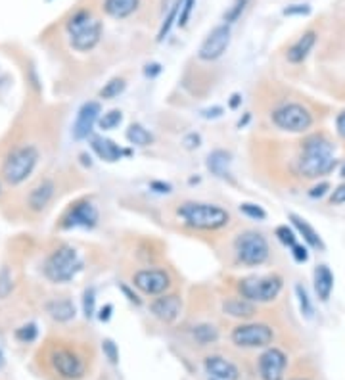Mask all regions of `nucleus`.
Returning a JSON list of instances; mask_svg holds the SVG:
<instances>
[{"instance_id":"obj_53","label":"nucleus","mask_w":345,"mask_h":380,"mask_svg":"<svg viewBox=\"0 0 345 380\" xmlns=\"http://www.w3.org/2000/svg\"><path fill=\"white\" fill-rule=\"evenodd\" d=\"M342 177H344V179H345V166H344V169H342Z\"/></svg>"},{"instance_id":"obj_10","label":"nucleus","mask_w":345,"mask_h":380,"mask_svg":"<svg viewBox=\"0 0 345 380\" xmlns=\"http://www.w3.org/2000/svg\"><path fill=\"white\" fill-rule=\"evenodd\" d=\"M133 286L144 296H162L171 288V275L165 269H140L133 275Z\"/></svg>"},{"instance_id":"obj_17","label":"nucleus","mask_w":345,"mask_h":380,"mask_svg":"<svg viewBox=\"0 0 345 380\" xmlns=\"http://www.w3.org/2000/svg\"><path fill=\"white\" fill-rule=\"evenodd\" d=\"M56 194V185H54V181H50V179H42V181H38L37 185L33 186L31 190H29V196H27V205L31 212H42V210H47V205L52 202V198Z\"/></svg>"},{"instance_id":"obj_39","label":"nucleus","mask_w":345,"mask_h":380,"mask_svg":"<svg viewBox=\"0 0 345 380\" xmlns=\"http://www.w3.org/2000/svg\"><path fill=\"white\" fill-rule=\"evenodd\" d=\"M12 288H14V284H12V275L10 271L4 267L2 271H0V298H6L10 292H12Z\"/></svg>"},{"instance_id":"obj_5","label":"nucleus","mask_w":345,"mask_h":380,"mask_svg":"<svg viewBox=\"0 0 345 380\" xmlns=\"http://www.w3.org/2000/svg\"><path fill=\"white\" fill-rule=\"evenodd\" d=\"M83 271V259L73 246H60L48 255L44 264V277L50 283L64 284L73 281Z\"/></svg>"},{"instance_id":"obj_18","label":"nucleus","mask_w":345,"mask_h":380,"mask_svg":"<svg viewBox=\"0 0 345 380\" xmlns=\"http://www.w3.org/2000/svg\"><path fill=\"white\" fill-rule=\"evenodd\" d=\"M205 370L211 377V380H238V369L234 363L220 357V355H209L205 357Z\"/></svg>"},{"instance_id":"obj_35","label":"nucleus","mask_w":345,"mask_h":380,"mask_svg":"<svg viewBox=\"0 0 345 380\" xmlns=\"http://www.w3.org/2000/svg\"><path fill=\"white\" fill-rule=\"evenodd\" d=\"M83 313H85L86 319L94 317L96 313V290L90 286L83 292Z\"/></svg>"},{"instance_id":"obj_41","label":"nucleus","mask_w":345,"mask_h":380,"mask_svg":"<svg viewBox=\"0 0 345 380\" xmlns=\"http://www.w3.org/2000/svg\"><path fill=\"white\" fill-rule=\"evenodd\" d=\"M102 350H104V353L107 355V359L112 361V363H117V361H119V351H117V346H115L112 340H104Z\"/></svg>"},{"instance_id":"obj_2","label":"nucleus","mask_w":345,"mask_h":380,"mask_svg":"<svg viewBox=\"0 0 345 380\" xmlns=\"http://www.w3.org/2000/svg\"><path fill=\"white\" fill-rule=\"evenodd\" d=\"M177 215L192 231H220L230 223V214L225 207L207 202H184Z\"/></svg>"},{"instance_id":"obj_38","label":"nucleus","mask_w":345,"mask_h":380,"mask_svg":"<svg viewBox=\"0 0 345 380\" xmlns=\"http://www.w3.org/2000/svg\"><path fill=\"white\" fill-rule=\"evenodd\" d=\"M194 6H196V0H182V6H181V14H179V25L181 27H186V23L190 20V14L194 10Z\"/></svg>"},{"instance_id":"obj_6","label":"nucleus","mask_w":345,"mask_h":380,"mask_svg":"<svg viewBox=\"0 0 345 380\" xmlns=\"http://www.w3.org/2000/svg\"><path fill=\"white\" fill-rule=\"evenodd\" d=\"M38 150L33 144L14 148L2 164V177L8 185H21L35 171L38 164Z\"/></svg>"},{"instance_id":"obj_27","label":"nucleus","mask_w":345,"mask_h":380,"mask_svg":"<svg viewBox=\"0 0 345 380\" xmlns=\"http://www.w3.org/2000/svg\"><path fill=\"white\" fill-rule=\"evenodd\" d=\"M229 166H230V154L225 150H213L207 156V169L213 175L227 179L229 177Z\"/></svg>"},{"instance_id":"obj_32","label":"nucleus","mask_w":345,"mask_h":380,"mask_svg":"<svg viewBox=\"0 0 345 380\" xmlns=\"http://www.w3.org/2000/svg\"><path fill=\"white\" fill-rule=\"evenodd\" d=\"M296 296L297 302H299V312L303 317L311 319L313 317V303H311V298H309V292L303 284H296Z\"/></svg>"},{"instance_id":"obj_19","label":"nucleus","mask_w":345,"mask_h":380,"mask_svg":"<svg viewBox=\"0 0 345 380\" xmlns=\"http://www.w3.org/2000/svg\"><path fill=\"white\" fill-rule=\"evenodd\" d=\"M90 148L94 152L98 160L102 162H107V164H114V162H119L123 154H131L129 150H123L119 144H115L112 138H104V137H94L90 140Z\"/></svg>"},{"instance_id":"obj_14","label":"nucleus","mask_w":345,"mask_h":380,"mask_svg":"<svg viewBox=\"0 0 345 380\" xmlns=\"http://www.w3.org/2000/svg\"><path fill=\"white\" fill-rule=\"evenodd\" d=\"M100 117H102L100 102H96V100L85 102L77 112L75 123H73V138L75 140H85V138L90 137V133H92L96 123L100 121Z\"/></svg>"},{"instance_id":"obj_36","label":"nucleus","mask_w":345,"mask_h":380,"mask_svg":"<svg viewBox=\"0 0 345 380\" xmlns=\"http://www.w3.org/2000/svg\"><path fill=\"white\" fill-rule=\"evenodd\" d=\"M37 325L35 322H27V325H23V327H19L18 331H16V338L19 342H23V344H31V342L37 338Z\"/></svg>"},{"instance_id":"obj_26","label":"nucleus","mask_w":345,"mask_h":380,"mask_svg":"<svg viewBox=\"0 0 345 380\" xmlns=\"http://www.w3.org/2000/svg\"><path fill=\"white\" fill-rule=\"evenodd\" d=\"M125 138L131 147H138V148H146L150 147L153 142V135L140 123H131L127 133H125Z\"/></svg>"},{"instance_id":"obj_13","label":"nucleus","mask_w":345,"mask_h":380,"mask_svg":"<svg viewBox=\"0 0 345 380\" xmlns=\"http://www.w3.org/2000/svg\"><path fill=\"white\" fill-rule=\"evenodd\" d=\"M52 367H54V370H56L60 377L69 380L81 379L86 370L83 357L77 351L67 350V348L54 350V353H52Z\"/></svg>"},{"instance_id":"obj_43","label":"nucleus","mask_w":345,"mask_h":380,"mask_svg":"<svg viewBox=\"0 0 345 380\" xmlns=\"http://www.w3.org/2000/svg\"><path fill=\"white\" fill-rule=\"evenodd\" d=\"M150 190L157 192V194H171L172 186L169 183H165V181H152L150 183Z\"/></svg>"},{"instance_id":"obj_48","label":"nucleus","mask_w":345,"mask_h":380,"mask_svg":"<svg viewBox=\"0 0 345 380\" xmlns=\"http://www.w3.org/2000/svg\"><path fill=\"white\" fill-rule=\"evenodd\" d=\"M335 131H337V135L345 140V110L342 114H337V117H335Z\"/></svg>"},{"instance_id":"obj_3","label":"nucleus","mask_w":345,"mask_h":380,"mask_svg":"<svg viewBox=\"0 0 345 380\" xmlns=\"http://www.w3.org/2000/svg\"><path fill=\"white\" fill-rule=\"evenodd\" d=\"M66 31L73 49L79 52H90L102 39V21L92 12L79 10L67 20Z\"/></svg>"},{"instance_id":"obj_16","label":"nucleus","mask_w":345,"mask_h":380,"mask_svg":"<svg viewBox=\"0 0 345 380\" xmlns=\"http://www.w3.org/2000/svg\"><path fill=\"white\" fill-rule=\"evenodd\" d=\"M150 312L155 319H159L162 322L171 325L175 322L182 313V300L179 294H162L157 298H153V302L150 303Z\"/></svg>"},{"instance_id":"obj_33","label":"nucleus","mask_w":345,"mask_h":380,"mask_svg":"<svg viewBox=\"0 0 345 380\" xmlns=\"http://www.w3.org/2000/svg\"><path fill=\"white\" fill-rule=\"evenodd\" d=\"M240 214L246 215L248 219H253V221H265V219H267V212H265L261 205L253 204V202H244V204H240Z\"/></svg>"},{"instance_id":"obj_50","label":"nucleus","mask_w":345,"mask_h":380,"mask_svg":"<svg viewBox=\"0 0 345 380\" xmlns=\"http://www.w3.org/2000/svg\"><path fill=\"white\" fill-rule=\"evenodd\" d=\"M162 73V66L159 64H148L146 69H144V75L146 77H155V75H159Z\"/></svg>"},{"instance_id":"obj_29","label":"nucleus","mask_w":345,"mask_h":380,"mask_svg":"<svg viewBox=\"0 0 345 380\" xmlns=\"http://www.w3.org/2000/svg\"><path fill=\"white\" fill-rule=\"evenodd\" d=\"M125 88H127V81L123 77H114L110 79L107 83H105L104 87L100 88V98H104V100H114L117 98L119 94H123Z\"/></svg>"},{"instance_id":"obj_12","label":"nucleus","mask_w":345,"mask_h":380,"mask_svg":"<svg viewBox=\"0 0 345 380\" xmlns=\"http://www.w3.org/2000/svg\"><path fill=\"white\" fill-rule=\"evenodd\" d=\"M230 35L232 33H230L229 23L217 25L200 45L198 58L203 60V62H215V60H219L227 52V49H229Z\"/></svg>"},{"instance_id":"obj_49","label":"nucleus","mask_w":345,"mask_h":380,"mask_svg":"<svg viewBox=\"0 0 345 380\" xmlns=\"http://www.w3.org/2000/svg\"><path fill=\"white\" fill-rule=\"evenodd\" d=\"M112 312H114V305L112 303H105L104 307L100 309V313H98V319L102 322H107L112 319Z\"/></svg>"},{"instance_id":"obj_21","label":"nucleus","mask_w":345,"mask_h":380,"mask_svg":"<svg viewBox=\"0 0 345 380\" xmlns=\"http://www.w3.org/2000/svg\"><path fill=\"white\" fill-rule=\"evenodd\" d=\"M316 42V33L315 31H307L303 33L299 39L288 49L286 52V58L290 64H301V62H305L307 56L311 54V50L315 47Z\"/></svg>"},{"instance_id":"obj_31","label":"nucleus","mask_w":345,"mask_h":380,"mask_svg":"<svg viewBox=\"0 0 345 380\" xmlns=\"http://www.w3.org/2000/svg\"><path fill=\"white\" fill-rule=\"evenodd\" d=\"M121 123H123V112H121V110H110V112H105L104 116L100 117L98 127H100L102 131H114V129H117Z\"/></svg>"},{"instance_id":"obj_22","label":"nucleus","mask_w":345,"mask_h":380,"mask_svg":"<svg viewBox=\"0 0 345 380\" xmlns=\"http://www.w3.org/2000/svg\"><path fill=\"white\" fill-rule=\"evenodd\" d=\"M313 283H315V292L318 296V300L328 302L330 296H332V290H334V275H332L328 265H316Z\"/></svg>"},{"instance_id":"obj_9","label":"nucleus","mask_w":345,"mask_h":380,"mask_svg":"<svg viewBox=\"0 0 345 380\" xmlns=\"http://www.w3.org/2000/svg\"><path fill=\"white\" fill-rule=\"evenodd\" d=\"M230 340L238 348H267L274 340V331L265 322H244L232 329Z\"/></svg>"},{"instance_id":"obj_8","label":"nucleus","mask_w":345,"mask_h":380,"mask_svg":"<svg viewBox=\"0 0 345 380\" xmlns=\"http://www.w3.org/2000/svg\"><path fill=\"white\" fill-rule=\"evenodd\" d=\"M270 121L280 131H286V133H305L307 129H311V125H313V114L303 104L288 102V104H282V106L272 110Z\"/></svg>"},{"instance_id":"obj_25","label":"nucleus","mask_w":345,"mask_h":380,"mask_svg":"<svg viewBox=\"0 0 345 380\" xmlns=\"http://www.w3.org/2000/svg\"><path fill=\"white\" fill-rule=\"evenodd\" d=\"M47 313L58 322H67L75 317V305L71 300H52L47 303Z\"/></svg>"},{"instance_id":"obj_54","label":"nucleus","mask_w":345,"mask_h":380,"mask_svg":"<svg viewBox=\"0 0 345 380\" xmlns=\"http://www.w3.org/2000/svg\"><path fill=\"white\" fill-rule=\"evenodd\" d=\"M292 380H309V379H292Z\"/></svg>"},{"instance_id":"obj_24","label":"nucleus","mask_w":345,"mask_h":380,"mask_svg":"<svg viewBox=\"0 0 345 380\" xmlns=\"http://www.w3.org/2000/svg\"><path fill=\"white\" fill-rule=\"evenodd\" d=\"M140 0H104V12L110 18L125 20L138 10Z\"/></svg>"},{"instance_id":"obj_40","label":"nucleus","mask_w":345,"mask_h":380,"mask_svg":"<svg viewBox=\"0 0 345 380\" xmlns=\"http://www.w3.org/2000/svg\"><path fill=\"white\" fill-rule=\"evenodd\" d=\"M292 255H294V259H296L297 264H305L307 259H309V250L303 244H296V246H292Z\"/></svg>"},{"instance_id":"obj_51","label":"nucleus","mask_w":345,"mask_h":380,"mask_svg":"<svg viewBox=\"0 0 345 380\" xmlns=\"http://www.w3.org/2000/svg\"><path fill=\"white\" fill-rule=\"evenodd\" d=\"M240 104H242V97H240L238 92H234V94H232L229 100V107L230 110H238Z\"/></svg>"},{"instance_id":"obj_37","label":"nucleus","mask_w":345,"mask_h":380,"mask_svg":"<svg viewBox=\"0 0 345 380\" xmlns=\"http://www.w3.org/2000/svg\"><path fill=\"white\" fill-rule=\"evenodd\" d=\"M248 2L249 0H234L232 6L225 12V23H234V21L238 20L240 16H242V12L246 10Z\"/></svg>"},{"instance_id":"obj_34","label":"nucleus","mask_w":345,"mask_h":380,"mask_svg":"<svg viewBox=\"0 0 345 380\" xmlns=\"http://www.w3.org/2000/svg\"><path fill=\"white\" fill-rule=\"evenodd\" d=\"M274 236H277L280 242L288 246V248H292V246H296L297 244V234L294 229H290L288 225H280L274 229Z\"/></svg>"},{"instance_id":"obj_4","label":"nucleus","mask_w":345,"mask_h":380,"mask_svg":"<svg viewBox=\"0 0 345 380\" xmlns=\"http://www.w3.org/2000/svg\"><path fill=\"white\" fill-rule=\"evenodd\" d=\"M238 294L253 303H270L277 300L282 288H284V279L277 273L268 275H251L240 279Z\"/></svg>"},{"instance_id":"obj_1","label":"nucleus","mask_w":345,"mask_h":380,"mask_svg":"<svg viewBox=\"0 0 345 380\" xmlns=\"http://www.w3.org/2000/svg\"><path fill=\"white\" fill-rule=\"evenodd\" d=\"M337 160L334 144L324 135H311L303 140L301 154L297 157V171L305 179H318L334 171Z\"/></svg>"},{"instance_id":"obj_30","label":"nucleus","mask_w":345,"mask_h":380,"mask_svg":"<svg viewBox=\"0 0 345 380\" xmlns=\"http://www.w3.org/2000/svg\"><path fill=\"white\" fill-rule=\"evenodd\" d=\"M181 6H182V0H177V2H175V4H172V6H171V12H169V16L165 18V21H163V23H162V27H159V33H157V42H162V40H165V37L169 35V31L172 29L175 21H179Z\"/></svg>"},{"instance_id":"obj_52","label":"nucleus","mask_w":345,"mask_h":380,"mask_svg":"<svg viewBox=\"0 0 345 380\" xmlns=\"http://www.w3.org/2000/svg\"><path fill=\"white\" fill-rule=\"evenodd\" d=\"M4 353H2V350H0V367H2V365H4Z\"/></svg>"},{"instance_id":"obj_47","label":"nucleus","mask_w":345,"mask_h":380,"mask_svg":"<svg viewBox=\"0 0 345 380\" xmlns=\"http://www.w3.org/2000/svg\"><path fill=\"white\" fill-rule=\"evenodd\" d=\"M328 190H330V185H328V183H318V185L313 186V188L309 190V196H311V198H322Z\"/></svg>"},{"instance_id":"obj_45","label":"nucleus","mask_w":345,"mask_h":380,"mask_svg":"<svg viewBox=\"0 0 345 380\" xmlns=\"http://www.w3.org/2000/svg\"><path fill=\"white\" fill-rule=\"evenodd\" d=\"M330 202L335 205H342L345 204V183L344 185L335 186L334 192H332V196H330Z\"/></svg>"},{"instance_id":"obj_46","label":"nucleus","mask_w":345,"mask_h":380,"mask_svg":"<svg viewBox=\"0 0 345 380\" xmlns=\"http://www.w3.org/2000/svg\"><path fill=\"white\" fill-rule=\"evenodd\" d=\"M222 114H225V107L222 106H213L207 107V110H201V117H205V119H219Z\"/></svg>"},{"instance_id":"obj_7","label":"nucleus","mask_w":345,"mask_h":380,"mask_svg":"<svg viewBox=\"0 0 345 380\" xmlns=\"http://www.w3.org/2000/svg\"><path fill=\"white\" fill-rule=\"evenodd\" d=\"M236 262L244 267H259L268 259L270 248L265 234L257 231H244L234 238Z\"/></svg>"},{"instance_id":"obj_15","label":"nucleus","mask_w":345,"mask_h":380,"mask_svg":"<svg viewBox=\"0 0 345 380\" xmlns=\"http://www.w3.org/2000/svg\"><path fill=\"white\" fill-rule=\"evenodd\" d=\"M288 357L278 348H267L259 357V377L263 380H284Z\"/></svg>"},{"instance_id":"obj_42","label":"nucleus","mask_w":345,"mask_h":380,"mask_svg":"<svg viewBox=\"0 0 345 380\" xmlns=\"http://www.w3.org/2000/svg\"><path fill=\"white\" fill-rule=\"evenodd\" d=\"M182 144L186 150H196V148L201 147V137L198 133H188L186 137L182 138Z\"/></svg>"},{"instance_id":"obj_28","label":"nucleus","mask_w":345,"mask_h":380,"mask_svg":"<svg viewBox=\"0 0 345 380\" xmlns=\"http://www.w3.org/2000/svg\"><path fill=\"white\" fill-rule=\"evenodd\" d=\"M192 336L200 346H207V344H215L219 340V329L211 322H200L192 329Z\"/></svg>"},{"instance_id":"obj_44","label":"nucleus","mask_w":345,"mask_h":380,"mask_svg":"<svg viewBox=\"0 0 345 380\" xmlns=\"http://www.w3.org/2000/svg\"><path fill=\"white\" fill-rule=\"evenodd\" d=\"M311 12V8L307 4H294V6H288L284 10V16H307Z\"/></svg>"},{"instance_id":"obj_11","label":"nucleus","mask_w":345,"mask_h":380,"mask_svg":"<svg viewBox=\"0 0 345 380\" xmlns=\"http://www.w3.org/2000/svg\"><path fill=\"white\" fill-rule=\"evenodd\" d=\"M98 219H100L98 207L92 202H88V200H81V202H75L64 214L60 227L62 229H77V227L94 229L96 225H98Z\"/></svg>"},{"instance_id":"obj_20","label":"nucleus","mask_w":345,"mask_h":380,"mask_svg":"<svg viewBox=\"0 0 345 380\" xmlns=\"http://www.w3.org/2000/svg\"><path fill=\"white\" fill-rule=\"evenodd\" d=\"M222 313L234 319H253L257 315V305L242 296H234L222 302Z\"/></svg>"},{"instance_id":"obj_23","label":"nucleus","mask_w":345,"mask_h":380,"mask_svg":"<svg viewBox=\"0 0 345 380\" xmlns=\"http://www.w3.org/2000/svg\"><path fill=\"white\" fill-rule=\"evenodd\" d=\"M290 217V221H292V225L296 227V231L301 236H303V240H305L311 248H316V250H324V242H322V238H320V234L316 233L315 229L311 227V223L307 221V219H303V217H299L297 214H290L288 215Z\"/></svg>"}]
</instances>
